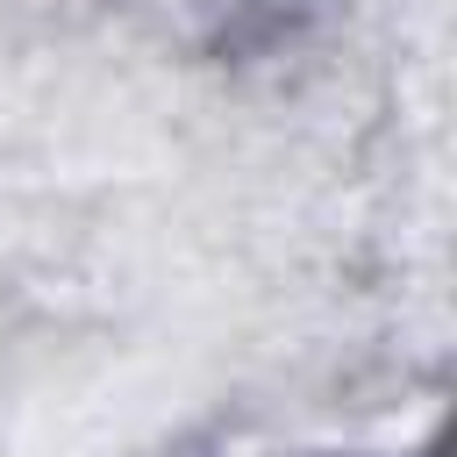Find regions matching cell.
<instances>
[{
  "label": "cell",
  "mask_w": 457,
  "mask_h": 457,
  "mask_svg": "<svg viewBox=\"0 0 457 457\" xmlns=\"http://www.w3.org/2000/svg\"><path fill=\"white\" fill-rule=\"evenodd\" d=\"M321 457H350V450H321ZM414 457H436V450H414Z\"/></svg>",
  "instance_id": "obj_1"
}]
</instances>
